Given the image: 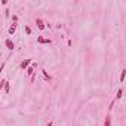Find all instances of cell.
Returning a JSON list of instances; mask_svg holds the SVG:
<instances>
[{
    "label": "cell",
    "mask_w": 126,
    "mask_h": 126,
    "mask_svg": "<svg viewBox=\"0 0 126 126\" xmlns=\"http://www.w3.org/2000/svg\"><path fill=\"white\" fill-rule=\"evenodd\" d=\"M31 64H33V59H31V58H27V59H24V61L19 64V68H21V70H25V71H27V68H28Z\"/></svg>",
    "instance_id": "1"
},
{
    "label": "cell",
    "mask_w": 126,
    "mask_h": 126,
    "mask_svg": "<svg viewBox=\"0 0 126 126\" xmlns=\"http://www.w3.org/2000/svg\"><path fill=\"white\" fill-rule=\"evenodd\" d=\"M36 68H37V62H33V64L30 65V67L27 68V71H25V73H27V74H28L30 77H31V76H34V73H36Z\"/></svg>",
    "instance_id": "2"
},
{
    "label": "cell",
    "mask_w": 126,
    "mask_h": 126,
    "mask_svg": "<svg viewBox=\"0 0 126 126\" xmlns=\"http://www.w3.org/2000/svg\"><path fill=\"white\" fill-rule=\"evenodd\" d=\"M0 87H3L4 94H9V92H10V86H9V82H8L6 79H3V80H2V83H0Z\"/></svg>",
    "instance_id": "3"
},
{
    "label": "cell",
    "mask_w": 126,
    "mask_h": 126,
    "mask_svg": "<svg viewBox=\"0 0 126 126\" xmlns=\"http://www.w3.org/2000/svg\"><path fill=\"white\" fill-rule=\"evenodd\" d=\"M37 43H40V45H51L52 40L46 39V37H43V36H39V37H37Z\"/></svg>",
    "instance_id": "4"
},
{
    "label": "cell",
    "mask_w": 126,
    "mask_h": 126,
    "mask_svg": "<svg viewBox=\"0 0 126 126\" xmlns=\"http://www.w3.org/2000/svg\"><path fill=\"white\" fill-rule=\"evenodd\" d=\"M36 24H37V28L42 30V31L46 28V24L43 22V19H42V18H36Z\"/></svg>",
    "instance_id": "5"
},
{
    "label": "cell",
    "mask_w": 126,
    "mask_h": 126,
    "mask_svg": "<svg viewBox=\"0 0 126 126\" xmlns=\"http://www.w3.org/2000/svg\"><path fill=\"white\" fill-rule=\"evenodd\" d=\"M4 45H6V48L9 49V51H13V49H15V43L10 40V39H6V40H4Z\"/></svg>",
    "instance_id": "6"
},
{
    "label": "cell",
    "mask_w": 126,
    "mask_h": 126,
    "mask_svg": "<svg viewBox=\"0 0 126 126\" xmlns=\"http://www.w3.org/2000/svg\"><path fill=\"white\" fill-rule=\"evenodd\" d=\"M16 28H18V24H15V22H13L12 25H10V27H9V30H8V33H9V34H10V36H13V34H15V33H16Z\"/></svg>",
    "instance_id": "7"
},
{
    "label": "cell",
    "mask_w": 126,
    "mask_h": 126,
    "mask_svg": "<svg viewBox=\"0 0 126 126\" xmlns=\"http://www.w3.org/2000/svg\"><path fill=\"white\" fill-rule=\"evenodd\" d=\"M42 73H43V77H45V80H48V82H51V80H52V76L49 74L46 70H42Z\"/></svg>",
    "instance_id": "8"
},
{
    "label": "cell",
    "mask_w": 126,
    "mask_h": 126,
    "mask_svg": "<svg viewBox=\"0 0 126 126\" xmlns=\"http://www.w3.org/2000/svg\"><path fill=\"white\" fill-rule=\"evenodd\" d=\"M104 126H111V116L110 114H107L105 120H104Z\"/></svg>",
    "instance_id": "9"
},
{
    "label": "cell",
    "mask_w": 126,
    "mask_h": 126,
    "mask_svg": "<svg viewBox=\"0 0 126 126\" xmlns=\"http://www.w3.org/2000/svg\"><path fill=\"white\" fill-rule=\"evenodd\" d=\"M122 96H123V89H119L117 94H116V100H120Z\"/></svg>",
    "instance_id": "10"
},
{
    "label": "cell",
    "mask_w": 126,
    "mask_h": 126,
    "mask_svg": "<svg viewBox=\"0 0 126 126\" xmlns=\"http://www.w3.org/2000/svg\"><path fill=\"white\" fill-rule=\"evenodd\" d=\"M125 77H126V70L123 68V70H122V73H120V82H123Z\"/></svg>",
    "instance_id": "11"
},
{
    "label": "cell",
    "mask_w": 126,
    "mask_h": 126,
    "mask_svg": "<svg viewBox=\"0 0 126 126\" xmlns=\"http://www.w3.org/2000/svg\"><path fill=\"white\" fill-rule=\"evenodd\" d=\"M24 30H25V34H28V36L31 34V28H30L28 25H25V27H24Z\"/></svg>",
    "instance_id": "12"
},
{
    "label": "cell",
    "mask_w": 126,
    "mask_h": 126,
    "mask_svg": "<svg viewBox=\"0 0 126 126\" xmlns=\"http://www.w3.org/2000/svg\"><path fill=\"white\" fill-rule=\"evenodd\" d=\"M12 21H13L15 24H18V16H16V15H12Z\"/></svg>",
    "instance_id": "13"
},
{
    "label": "cell",
    "mask_w": 126,
    "mask_h": 126,
    "mask_svg": "<svg viewBox=\"0 0 126 126\" xmlns=\"http://www.w3.org/2000/svg\"><path fill=\"white\" fill-rule=\"evenodd\" d=\"M9 12H10L9 9H6V10H4V16H6V18H9Z\"/></svg>",
    "instance_id": "14"
},
{
    "label": "cell",
    "mask_w": 126,
    "mask_h": 126,
    "mask_svg": "<svg viewBox=\"0 0 126 126\" xmlns=\"http://www.w3.org/2000/svg\"><path fill=\"white\" fill-rule=\"evenodd\" d=\"M114 102H116V100H114V101H111V104H110V107H108V108H110V110H113V107H114Z\"/></svg>",
    "instance_id": "15"
},
{
    "label": "cell",
    "mask_w": 126,
    "mask_h": 126,
    "mask_svg": "<svg viewBox=\"0 0 126 126\" xmlns=\"http://www.w3.org/2000/svg\"><path fill=\"white\" fill-rule=\"evenodd\" d=\"M52 125H53V122H52V120H51V122H49V123H48L46 126H52Z\"/></svg>",
    "instance_id": "16"
}]
</instances>
